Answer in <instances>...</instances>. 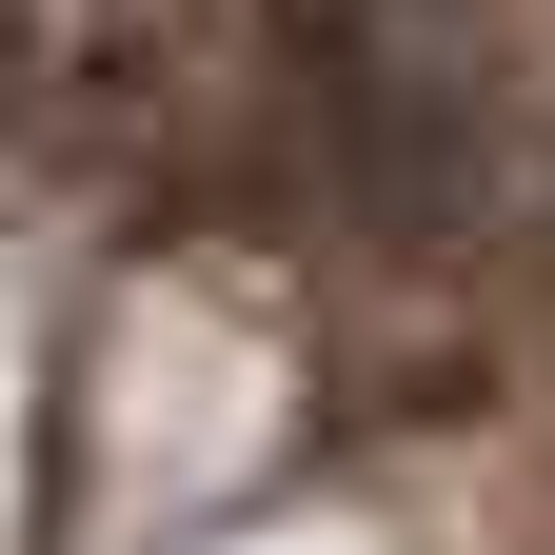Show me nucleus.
<instances>
[{
  "label": "nucleus",
  "instance_id": "1",
  "mask_svg": "<svg viewBox=\"0 0 555 555\" xmlns=\"http://www.w3.org/2000/svg\"><path fill=\"white\" fill-rule=\"evenodd\" d=\"M318 159L397 258H456L516 219V80L476 0H337L318 21Z\"/></svg>",
  "mask_w": 555,
  "mask_h": 555
}]
</instances>
